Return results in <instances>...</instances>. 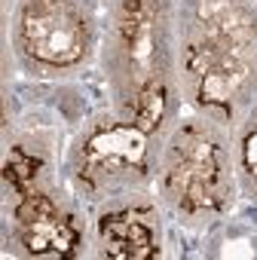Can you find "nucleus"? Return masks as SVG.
I'll list each match as a JSON object with an SVG mask.
<instances>
[{
	"instance_id": "obj_5",
	"label": "nucleus",
	"mask_w": 257,
	"mask_h": 260,
	"mask_svg": "<svg viewBox=\"0 0 257 260\" xmlns=\"http://www.w3.org/2000/svg\"><path fill=\"white\" fill-rule=\"evenodd\" d=\"M150 138L119 116L92 122L71 150L74 184L95 199H116L150 178Z\"/></svg>"
},
{
	"instance_id": "obj_1",
	"label": "nucleus",
	"mask_w": 257,
	"mask_h": 260,
	"mask_svg": "<svg viewBox=\"0 0 257 260\" xmlns=\"http://www.w3.org/2000/svg\"><path fill=\"white\" fill-rule=\"evenodd\" d=\"M101 49L113 116L156 135L181 95L178 0H110Z\"/></svg>"
},
{
	"instance_id": "obj_4",
	"label": "nucleus",
	"mask_w": 257,
	"mask_h": 260,
	"mask_svg": "<svg viewBox=\"0 0 257 260\" xmlns=\"http://www.w3.org/2000/svg\"><path fill=\"white\" fill-rule=\"evenodd\" d=\"M13 52L31 77H68L95 49L92 0H19L13 10Z\"/></svg>"
},
{
	"instance_id": "obj_6",
	"label": "nucleus",
	"mask_w": 257,
	"mask_h": 260,
	"mask_svg": "<svg viewBox=\"0 0 257 260\" xmlns=\"http://www.w3.org/2000/svg\"><path fill=\"white\" fill-rule=\"evenodd\" d=\"M13 205V233L28 257H71L80 248V223L55 193L34 181L19 184Z\"/></svg>"
},
{
	"instance_id": "obj_3",
	"label": "nucleus",
	"mask_w": 257,
	"mask_h": 260,
	"mask_svg": "<svg viewBox=\"0 0 257 260\" xmlns=\"http://www.w3.org/2000/svg\"><path fill=\"white\" fill-rule=\"evenodd\" d=\"M236 153L223 122L196 113L169 132L156 178L159 196L178 220L205 226L227 214L236 196Z\"/></svg>"
},
{
	"instance_id": "obj_8",
	"label": "nucleus",
	"mask_w": 257,
	"mask_h": 260,
	"mask_svg": "<svg viewBox=\"0 0 257 260\" xmlns=\"http://www.w3.org/2000/svg\"><path fill=\"white\" fill-rule=\"evenodd\" d=\"M236 172L248 196L257 199V104L251 107V116L245 119L239 144H236Z\"/></svg>"
},
{
	"instance_id": "obj_2",
	"label": "nucleus",
	"mask_w": 257,
	"mask_h": 260,
	"mask_svg": "<svg viewBox=\"0 0 257 260\" xmlns=\"http://www.w3.org/2000/svg\"><path fill=\"white\" fill-rule=\"evenodd\" d=\"M181 92L223 125L257 104V0H178Z\"/></svg>"
},
{
	"instance_id": "obj_7",
	"label": "nucleus",
	"mask_w": 257,
	"mask_h": 260,
	"mask_svg": "<svg viewBox=\"0 0 257 260\" xmlns=\"http://www.w3.org/2000/svg\"><path fill=\"white\" fill-rule=\"evenodd\" d=\"M101 254L107 257H156L159 254V223L147 205H119L98 223Z\"/></svg>"
}]
</instances>
